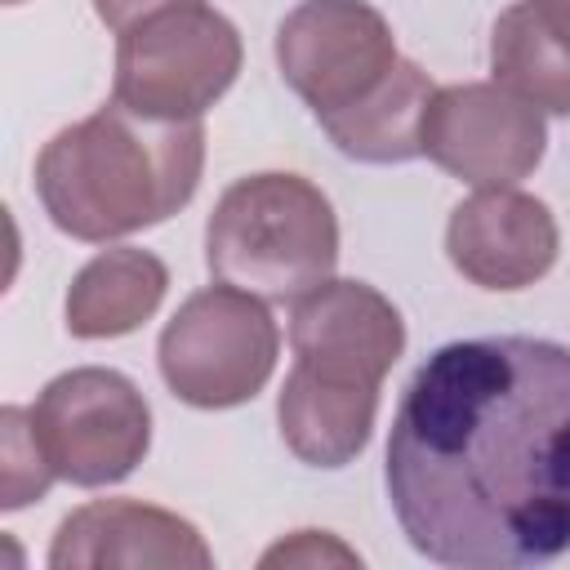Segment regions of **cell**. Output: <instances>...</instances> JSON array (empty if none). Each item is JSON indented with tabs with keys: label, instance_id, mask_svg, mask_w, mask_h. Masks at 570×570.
Returning <instances> with one entry per match:
<instances>
[{
	"label": "cell",
	"instance_id": "277c9868",
	"mask_svg": "<svg viewBox=\"0 0 570 570\" xmlns=\"http://www.w3.org/2000/svg\"><path fill=\"white\" fill-rule=\"evenodd\" d=\"M205 267L267 303H294L338 267V218L330 196L289 169L236 178L209 209Z\"/></svg>",
	"mask_w": 570,
	"mask_h": 570
},
{
	"label": "cell",
	"instance_id": "e0dca14e",
	"mask_svg": "<svg viewBox=\"0 0 570 570\" xmlns=\"http://www.w3.org/2000/svg\"><path fill=\"white\" fill-rule=\"evenodd\" d=\"M165 4H174V0H94V13H98V22L116 36V31H125L129 22H138V18H147V13L165 9Z\"/></svg>",
	"mask_w": 570,
	"mask_h": 570
},
{
	"label": "cell",
	"instance_id": "7c38bea8",
	"mask_svg": "<svg viewBox=\"0 0 570 570\" xmlns=\"http://www.w3.org/2000/svg\"><path fill=\"white\" fill-rule=\"evenodd\" d=\"M169 289V267L160 254L138 245L98 249L67 285L62 316L71 338H120L156 316Z\"/></svg>",
	"mask_w": 570,
	"mask_h": 570
},
{
	"label": "cell",
	"instance_id": "52a82bcc",
	"mask_svg": "<svg viewBox=\"0 0 570 570\" xmlns=\"http://www.w3.org/2000/svg\"><path fill=\"white\" fill-rule=\"evenodd\" d=\"M31 428L58 481L80 490L125 481L151 450V405L142 387L107 365L53 374L31 405Z\"/></svg>",
	"mask_w": 570,
	"mask_h": 570
},
{
	"label": "cell",
	"instance_id": "7a4b0ae2",
	"mask_svg": "<svg viewBox=\"0 0 570 570\" xmlns=\"http://www.w3.org/2000/svg\"><path fill=\"white\" fill-rule=\"evenodd\" d=\"M200 169V120H151L107 98L36 151L31 183L62 236L111 245L174 218L196 196Z\"/></svg>",
	"mask_w": 570,
	"mask_h": 570
},
{
	"label": "cell",
	"instance_id": "8992f818",
	"mask_svg": "<svg viewBox=\"0 0 570 570\" xmlns=\"http://www.w3.org/2000/svg\"><path fill=\"white\" fill-rule=\"evenodd\" d=\"M281 356V325L267 298L214 281L165 321L156 361L165 387L191 410H236L254 401Z\"/></svg>",
	"mask_w": 570,
	"mask_h": 570
},
{
	"label": "cell",
	"instance_id": "8fae6325",
	"mask_svg": "<svg viewBox=\"0 0 570 570\" xmlns=\"http://www.w3.org/2000/svg\"><path fill=\"white\" fill-rule=\"evenodd\" d=\"M53 570H98V566H191L209 570L214 552L205 534L156 503L142 499H94L71 508L45 557Z\"/></svg>",
	"mask_w": 570,
	"mask_h": 570
},
{
	"label": "cell",
	"instance_id": "5b68a950",
	"mask_svg": "<svg viewBox=\"0 0 570 570\" xmlns=\"http://www.w3.org/2000/svg\"><path fill=\"white\" fill-rule=\"evenodd\" d=\"M245 45L209 0H174L116 31L111 98L151 120H200L240 76Z\"/></svg>",
	"mask_w": 570,
	"mask_h": 570
},
{
	"label": "cell",
	"instance_id": "ac0fdd59",
	"mask_svg": "<svg viewBox=\"0 0 570 570\" xmlns=\"http://www.w3.org/2000/svg\"><path fill=\"white\" fill-rule=\"evenodd\" d=\"M534 9H539V18L570 45V0H534Z\"/></svg>",
	"mask_w": 570,
	"mask_h": 570
},
{
	"label": "cell",
	"instance_id": "9c48e42d",
	"mask_svg": "<svg viewBox=\"0 0 570 570\" xmlns=\"http://www.w3.org/2000/svg\"><path fill=\"white\" fill-rule=\"evenodd\" d=\"M423 156L468 187H517L548 151L543 111L499 80L436 85L423 111Z\"/></svg>",
	"mask_w": 570,
	"mask_h": 570
},
{
	"label": "cell",
	"instance_id": "2e32d148",
	"mask_svg": "<svg viewBox=\"0 0 570 570\" xmlns=\"http://www.w3.org/2000/svg\"><path fill=\"white\" fill-rule=\"evenodd\" d=\"M258 566H361V557L330 530H294L289 539L272 543Z\"/></svg>",
	"mask_w": 570,
	"mask_h": 570
},
{
	"label": "cell",
	"instance_id": "ba28073f",
	"mask_svg": "<svg viewBox=\"0 0 570 570\" xmlns=\"http://www.w3.org/2000/svg\"><path fill=\"white\" fill-rule=\"evenodd\" d=\"M396 62L392 22L370 0H303L276 27L281 80L307 102L316 125L365 102Z\"/></svg>",
	"mask_w": 570,
	"mask_h": 570
},
{
	"label": "cell",
	"instance_id": "3957f363",
	"mask_svg": "<svg viewBox=\"0 0 570 570\" xmlns=\"http://www.w3.org/2000/svg\"><path fill=\"white\" fill-rule=\"evenodd\" d=\"M289 347L294 365L276 396L281 441L307 468H347L370 445L405 321L370 281L330 276L289 303Z\"/></svg>",
	"mask_w": 570,
	"mask_h": 570
},
{
	"label": "cell",
	"instance_id": "5bb4252c",
	"mask_svg": "<svg viewBox=\"0 0 570 570\" xmlns=\"http://www.w3.org/2000/svg\"><path fill=\"white\" fill-rule=\"evenodd\" d=\"M490 71L543 116H570V45L539 18L534 0H517L494 18Z\"/></svg>",
	"mask_w": 570,
	"mask_h": 570
},
{
	"label": "cell",
	"instance_id": "30bf717a",
	"mask_svg": "<svg viewBox=\"0 0 570 570\" xmlns=\"http://www.w3.org/2000/svg\"><path fill=\"white\" fill-rule=\"evenodd\" d=\"M445 254L468 285L512 294L552 272L561 232L539 196L517 187H476L450 209Z\"/></svg>",
	"mask_w": 570,
	"mask_h": 570
},
{
	"label": "cell",
	"instance_id": "4fadbf2b",
	"mask_svg": "<svg viewBox=\"0 0 570 570\" xmlns=\"http://www.w3.org/2000/svg\"><path fill=\"white\" fill-rule=\"evenodd\" d=\"M432 80L419 62L401 58L396 71L352 111L325 120V138L361 165H405L414 156H423V111L432 102Z\"/></svg>",
	"mask_w": 570,
	"mask_h": 570
},
{
	"label": "cell",
	"instance_id": "9a60e30c",
	"mask_svg": "<svg viewBox=\"0 0 570 570\" xmlns=\"http://www.w3.org/2000/svg\"><path fill=\"white\" fill-rule=\"evenodd\" d=\"M0 508L18 512L31 499H45L49 485L58 481L53 463L45 459V445L31 428V410L4 405L0 410Z\"/></svg>",
	"mask_w": 570,
	"mask_h": 570
},
{
	"label": "cell",
	"instance_id": "d6986e66",
	"mask_svg": "<svg viewBox=\"0 0 570 570\" xmlns=\"http://www.w3.org/2000/svg\"><path fill=\"white\" fill-rule=\"evenodd\" d=\"M4 4H22V0H4Z\"/></svg>",
	"mask_w": 570,
	"mask_h": 570
},
{
	"label": "cell",
	"instance_id": "6da1fadb",
	"mask_svg": "<svg viewBox=\"0 0 570 570\" xmlns=\"http://www.w3.org/2000/svg\"><path fill=\"white\" fill-rule=\"evenodd\" d=\"M383 485L405 543L454 570L570 552V347L530 334L436 347L401 392Z\"/></svg>",
	"mask_w": 570,
	"mask_h": 570
}]
</instances>
